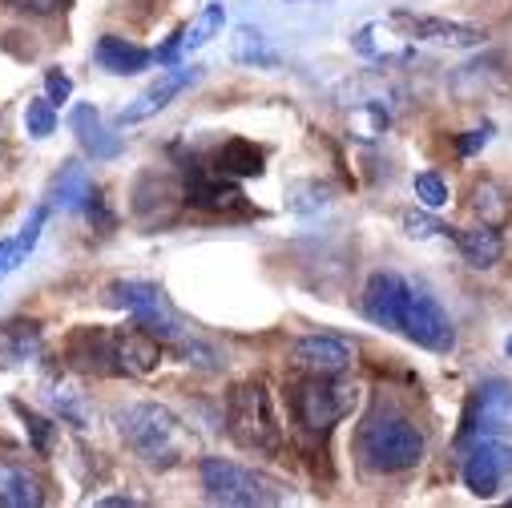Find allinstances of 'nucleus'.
Listing matches in <instances>:
<instances>
[{"label":"nucleus","instance_id":"nucleus-1","mask_svg":"<svg viewBox=\"0 0 512 508\" xmlns=\"http://www.w3.org/2000/svg\"><path fill=\"white\" fill-rule=\"evenodd\" d=\"M162 339H154L142 327H85L69 339V359L81 371H101V375H150L162 359Z\"/></svg>","mask_w":512,"mask_h":508},{"label":"nucleus","instance_id":"nucleus-2","mask_svg":"<svg viewBox=\"0 0 512 508\" xmlns=\"http://www.w3.org/2000/svg\"><path fill=\"white\" fill-rule=\"evenodd\" d=\"M117 428L121 440L134 448V456L154 468H174L194 452L190 428L166 404H130L125 412H117Z\"/></svg>","mask_w":512,"mask_h":508},{"label":"nucleus","instance_id":"nucleus-3","mask_svg":"<svg viewBox=\"0 0 512 508\" xmlns=\"http://www.w3.org/2000/svg\"><path fill=\"white\" fill-rule=\"evenodd\" d=\"M359 460L367 472H408L424 460V432L404 416V412H375L359 428Z\"/></svg>","mask_w":512,"mask_h":508},{"label":"nucleus","instance_id":"nucleus-4","mask_svg":"<svg viewBox=\"0 0 512 508\" xmlns=\"http://www.w3.org/2000/svg\"><path fill=\"white\" fill-rule=\"evenodd\" d=\"M226 432L246 452H259V456H279L283 452V428L275 420L267 384L246 379V384L230 388V396H226Z\"/></svg>","mask_w":512,"mask_h":508},{"label":"nucleus","instance_id":"nucleus-5","mask_svg":"<svg viewBox=\"0 0 512 508\" xmlns=\"http://www.w3.org/2000/svg\"><path fill=\"white\" fill-rule=\"evenodd\" d=\"M359 404V388L343 375H307L295 392V416L311 432H331Z\"/></svg>","mask_w":512,"mask_h":508},{"label":"nucleus","instance_id":"nucleus-6","mask_svg":"<svg viewBox=\"0 0 512 508\" xmlns=\"http://www.w3.org/2000/svg\"><path fill=\"white\" fill-rule=\"evenodd\" d=\"M198 476H202L206 496L218 500V504L254 508V504H279L283 500V492L267 476L250 472V468H242L234 460H222V456H206L202 468H198Z\"/></svg>","mask_w":512,"mask_h":508},{"label":"nucleus","instance_id":"nucleus-7","mask_svg":"<svg viewBox=\"0 0 512 508\" xmlns=\"http://www.w3.org/2000/svg\"><path fill=\"white\" fill-rule=\"evenodd\" d=\"M113 303L130 311L134 323H138L142 331H150L154 339H182V335H186L182 315L174 311V303L166 299V291L154 287V283H138V279L113 283Z\"/></svg>","mask_w":512,"mask_h":508},{"label":"nucleus","instance_id":"nucleus-8","mask_svg":"<svg viewBox=\"0 0 512 508\" xmlns=\"http://www.w3.org/2000/svg\"><path fill=\"white\" fill-rule=\"evenodd\" d=\"M400 331H404L412 343L428 347V351H452V343H456V331H452L448 311H444L428 291H420V287L408 291V307H404Z\"/></svg>","mask_w":512,"mask_h":508},{"label":"nucleus","instance_id":"nucleus-9","mask_svg":"<svg viewBox=\"0 0 512 508\" xmlns=\"http://www.w3.org/2000/svg\"><path fill=\"white\" fill-rule=\"evenodd\" d=\"M202 73L190 65V69H170V73H162L154 85H146L130 105H125L121 113H117V125H138V121H150L154 113H162L174 97H182L194 81H198Z\"/></svg>","mask_w":512,"mask_h":508},{"label":"nucleus","instance_id":"nucleus-10","mask_svg":"<svg viewBox=\"0 0 512 508\" xmlns=\"http://www.w3.org/2000/svg\"><path fill=\"white\" fill-rule=\"evenodd\" d=\"M468 432H480V436L512 432V384L508 379H488V384H480L472 412L464 420V436Z\"/></svg>","mask_w":512,"mask_h":508},{"label":"nucleus","instance_id":"nucleus-11","mask_svg":"<svg viewBox=\"0 0 512 508\" xmlns=\"http://www.w3.org/2000/svg\"><path fill=\"white\" fill-rule=\"evenodd\" d=\"M291 359L307 375H343L355 363V343L339 335H303L291 347Z\"/></svg>","mask_w":512,"mask_h":508},{"label":"nucleus","instance_id":"nucleus-12","mask_svg":"<svg viewBox=\"0 0 512 508\" xmlns=\"http://www.w3.org/2000/svg\"><path fill=\"white\" fill-rule=\"evenodd\" d=\"M408 283L392 271L383 275H371L367 287H363V315L375 323V327H388V331H400L404 323V307H408Z\"/></svg>","mask_w":512,"mask_h":508},{"label":"nucleus","instance_id":"nucleus-13","mask_svg":"<svg viewBox=\"0 0 512 508\" xmlns=\"http://www.w3.org/2000/svg\"><path fill=\"white\" fill-rule=\"evenodd\" d=\"M508 472H512V448H504L496 440H484L464 460V488L472 496H496V488Z\"/></svg>","mask_w":512,"mask_h":508},{"label":"nucleus","instance_id":"nucleus-14","mask_svg":"<svg viewBox=\"0 0 512 508\" xmlns=\"http://www.w3.org/2000/svg\"><path fill=\"white\" fill-rule=\"evenodd\" d=\"M186 202L198 206V210H210V214H230V210H242V190L218 174V170H190L186 174Z\"/></svg>","mask_w":512,"mask_h":508},{"label":"nucleus","instance_id":"nucleus-15","mask_svg":"<svg viewBox=\"0 0 512 508\" xmlns=\"http://www.w3.org/2000/svg\"><path fill=\"white\" fill-rule=\"evenodd\" d=\"M400 25L412 41H432V45H448V49H476L484 45V29L464 25V21H444V17H408L400 13Z\"/></svg>","mask_w":512,"mask_h":508},{"label":"nucleus","instance_id":"nucleus-16","mask_svg":"<svg viewBox=\"0 0 512 508\" xmlns=\"http://www.w3.org/2000/svg\"><path fill=\"white\" fill-rule=\"evenodd\" d=\"M69 130L77 134V146L93 158V162H113L121 154V138L105 130V121L93 105H73L69 113Z\"/></svg>","mask_w":512,"mask_h":508},{"label":"nucleus","instance_id":"nucleus-17","mask_svg":"<svg viewBox=\"0 0 512 508\" xmlns=\"http://www.w3.org/2000/svg\"><path fill=\"white\" fill-rule=\"evenodd\" d=\"M93 61H97V69H105V73H113V77H134V73L150 69L154 53L142 49V45H134V41H125V37L105 33V37L97 41V49H93Z\"/></svg>","mask_w":512,"mask_h":508},{"label":"nucleus","instance_id":"nucleus-18","mask_svg":"<svg viewBox=\"0 0 512 508\" xmlns=\"http://www.w3.org/2000/svg\"><path fill=\"white\" fill-rule=\"evenodd\" d=\"M0 504L9 508H37L45 504V484L25 464H0Z\"/></svg>","mask_w":512,"mask_h":508},{"label":"nucleus","instance_id":"nucleus-19","mask_svg":"<svg viewBox=\"0 0 512 508\" xmlns=\"http://www.w3.org/2000/svg\"><path fill=\"white\" fill-rule=\"evenodd\" d=\"M178 198H186V194H178L170 178L146 174V178L138 182V190H134V210H138L142 222H166V218L174 214V202H178Z\"/></svg>","mask_w":512,"mask_h":508},{"label":"nucleus","instance_id":"nucleus-20","mask_svg":"<svg viewBox=\"0 0 512 508\" xmlns=\"http://www.w3.org/2000/svg\"><path fill=\"white\" fill-rule=\"evenodd\" d=\"M456 246L464 254V263L476 267V271H488L500 263V254H504V242L496 234V226L480 222V226H468V230H456Z\"/></svg>","mask_w":512,"mask_h":508},{"label":"nucleus","instance_id":"nucleus-21","mask_svg":"<svg viewBox=\"0 0 512 508\" xmlns=\"http://www.w3.org/2000/svg\"><path fill=\"white\" fill-rule=\"evenodd\" d=\"M230 57L246 69H279V49L263 37V29H250V25H238L234 37H230Z\"/></svg>","mask_w":512,"mask_h":508},{"label":"nucleus","instance_id":"nucleus-22","mask_svg":"<svg viewBox=\"0 0 512 508\" xmlns=\"http://www.w3.org/2000/svg\"><path fill=\"white\" fill-rule=\"evenodd\" d=\"M214 170L226 178H259L263 174V150L246 142V138H230L218 154H214Z\"/></svg>","mask_w":512,"mask_h":508},{"label":"nucleus","instance_id":"nucleus-23","mask_svg":"<svg viewBox=\"0 0 512 508\" xmlns=\"http://www.w3.org/2000/svg\"><path fill=\"white\" fill-rule=\"evenodd\" d=\"M41 355V327L37 323H5L0 327V363L13 367Z\"/></svg>","mask_w":512,"mask_h":508},{"label":"nucleus","instance_id":"nucleus-24","mask_svg":"<svg viewBox=\"0 0 512 508\" xmlns=\"http://www.w3.org/2000/svg\"><path fill=\"white\" fill-rule=\"evenodd\" d=\"M93 198V178L85 174L81 162H65L57 182H53V202L61 210H85V202Z\"/></svg>","mask_w":512,"mask_h":508},{"label":"nucleus","instance_id":"nucleus-25","mask_svg":"<svg viewBox=\"0 0 512 508\" xmlns=\"http://www.w3.org/2000/svg\"><path fill=\"white\" fill-rule=\"evenodd\" d=\"M226 25V5L222 0H206L202 13L182 29V53H198L202 45H210Z\"/></svg>","mask_w":512,"mask_h":508},{"label":"nucleus","instance_id":"nucleus-26","mask_svg":"<svg viewBox=\"0 0 512 508\" xmlns=\"http://www.w3.org/2000/svg\"><path fill=\"white\" fill-rule=\"evenodd\" d=\"M472 210L480 214V222H488V226H504L508 222V194L496 186V182H476V190H472Z\"/></svg>","mask_w":512,"mask_h":508},{"label":"nucleus","instance_id":"nucleus-27","mask_svg":"<svg viewBox=\"0 0 512 508\" xmlns=\"http://www.w3.org/2000/svg\"><path fill=\"white\" fill-rule=\"evenodd\" d=\"M25 130H29V138H37V142H45V138L57 130V105H53L49 97H33V101L25 105Z\"/></svg>","mask_w":512,"mask_h":508},{"label":"nucleus","instance_id":"nucleus-28","mask_svg":"<svg viewBox=\"0 0 512 508\" xmlns=\"http://www.w3.org/2000/svg\"><path fill=\"white\" fill-rule=\"evenodd\" d=\"M412 190H416V202H420L424 210H440V206H448V182H444L440 174H432V170L416 174Z\"/></svg>","mask_w":512,"mask_h":508},{"label":"nucleus","instance_id":"nucleus-29","mask_svg":"<svg viewBox=\"0 0 512 508\" xmlns=\"http://www.w3.org/2000/svg\"><path fill=\"white\" fill-rule=\"evenodd\" d=\"M17 416L25 420L29 436H33V448H37V452L45 456V452H49V432H53V428H49V420H41L37 412H29V408H21V404H17Z\"/></svg>","mask_w":512,"mask_h":508},{"label":"nucleus","instance_id":"nucleus-30","mask_svg":"<svg viewBox=\"0 0 512 508\" xmlns=\"http://www.w3.org/2000/svg\"><path fill=\"white\" fill-rule=\"evenodd\" d=\"M13 13H25V17H53L57 9H65L69 0H5Z\"/></svg>","mask_w":512,"mask_h":508},{"label":"nucleus","instance_id":"nucleus-31","mask_svg":"<svg viewBox=\"0 0 512 508\" xmlns=\"http://www.w3.org/2000/svg\"><path fill=\"white\" fill-rule=\"evenodd\" d=\"M45 97H49L53 105H65V101L73 97V81H69V73L49 69V73H45Z\"/></svg>","mask_w":512,"mask_h":508},{"label":"nucleus","instance_id":"nucleus-32","mask_svg":"<svg viewBox=\"0 0 512 508\" xmlns=\"http://www.w3.org/2000/svg\"><path fill=\"white\" fill-rule=\"evenodd\" d=\"M404 230L412 234V238H432L436 230H444L436 218H428V214H404Z\"/></svg>","mask_w":512,"mask_h":508},{"label":"nucleus","instance_id":"nucleus-33","mask_svg":"<svg viewBox=\"0 0 512 508\" xmlns=\"http://www.w3.org/2000/svg\"><path fill=\"white\" fill-rule=\"evenodd\" d=\"M488 138H492V125H480V130H468V134L460 138V158L480 154V150L488 146Z\"/></svg>","mask_w":512,"mask_h":508},{"label":"nucleus","instance_id":"nucleus-34","mask_svg":"<svg viewBox=\"0 0 512 508\" xmlns=\"http://www.w3.org/2000/svg\"><path fill=\"white\" fill-rule=\"evenodd\" d=\"M85 214H89V222H97L101 230H113V222H117V218H113V214L105 210V198H101L97 190H93V198L85 202Z\"/></svg>","mask_w":512,"mask_h":508},{"label":"nucleus","instance_id":"nucleus-35","mask_svg":"<svg viewBox=\"0 0 512 508\" xmlns=\"http://www.w3.org/2000/svg\"><path fill=\"white\" fill-rule=\"evenodd\" d=\"M101 504H109V508H121V504H134L130 496H109V500H101Z\"/></svg>","mask_w":512,"mask_h":508},{"label":"nucleus","instance_id":"nucleus-36","mask_svg":"<svg viewBox=\"0 0 512 508\" xmlns=\"http://www.w3.org/2000/svg\"><path fill=\"white\" fill-rule=\"evenodd\" d=\"M508 355H512V339H508Z\"/></svg>","mask_w":512,"mask_h":508}]
</instances>
